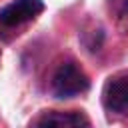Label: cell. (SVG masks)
<instances>
[{
	"label": "cell",
	"mask_w": 128,
	"mask_h": 128,
	"mask_svg": "<svg viewBox=\"0 0 128 128\" xmlns=\"http://www.w3.org/2000/svg\"><path fill=\"white\" fill-rule=\"evenodd\" d=\"M110 2V10L116 16L118 28L122 32H128V0H108Z\"/></svg>",
	"instance_id": "cell-5"
},
{
	"label": "cell",
	"mask_w": 128,
	"mask_h": 128,
	"mask_svg": "<svg viewBox=\"0 0 128 128\" xmlns=\"http://www.w3.org/2000/svg\"><path fill=\"white\" fill-rule=\"evenodd\" d=\"M50 88L56 98H72V96L84 94L90 88V80L80 66H76L74 62L68 60V62H62L54 70Z\"/></svg>",
	"instance_id": "cell-1"
},
{
	"label": "cell",
	"mask_w": 128,
	"mask_h": 128,
	"mask_svg": "<svg viewBox=\"0 0 128 128\" xmlns=\"http://www.w3.org/2000/svg\"><path fill=\"white\" fill-rule=\"evenodd\" d=\"M32 124L36 126H90V120L80 112H44Z\"/></svg>",
	"instance_id": "cell-4"
},
{
	"label": "cell",
	"mask_w": 128,
	"mask_h": 128,
	"mask_svg": "<svg viewBox=\"0 0 128 128\" xmlns=\"http://www.w3.org/2000/svg\"><path fill=\"white\" fill-rule=\"evenodd\" d=\"M42 12H44L42 0H14L0 10V28L4 30L20 28L22 24L40 16Z\"/></svg>",
	"instance_id": "cell-2"
},
{
	"label": "cell",
	"mask_w": 128,
	"mask_h": 128,
	"mask_svg": "<svg viewBox=\"0 0 128 128\" xmlns=\"http://www.w3.org/2000/svg\"><path fill=\"white\" fill-rule=\"evenodd\" d=\"M102 104L108 112H128V74H116L106 80L102 88Z\"/></svg>",
	"instance_id": "cell-3"
}]
</instances>
